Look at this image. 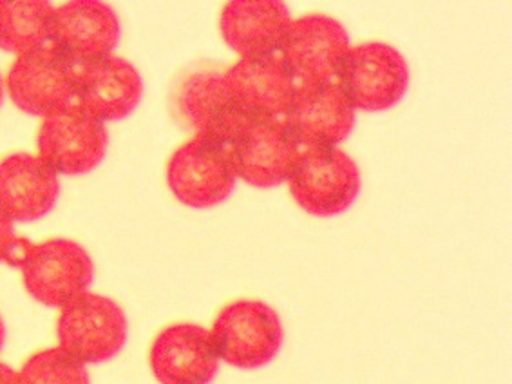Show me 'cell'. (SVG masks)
Instances as JSON below:
<instances>
[{
	"label": "cell",
	"instance_id": "obj_15",
	"mask_svg": "<svg viewBox=\"0 0 512 384\" xmlns=\"http://www.w3.org/2000/svg\"><path fill=\"white\" fill-rule=\"evenodd\" d=\"M149 365L160 384H210L218 374L219 357L210 330L176 323L154 337Z\"/></svg>",
	"mask_w": 512,
	"mask_h": 384
},
{
	"label": "cell",
	"instance_id": "obj_24",
	"mask_svg": "<svg viewBox=\"0 0 512 384\" xmlns=\"http://www.w3.org/2000/svg\"><path fill=\"white\" fill-rule=\"evenodd\" d=\"M2 100H4V86H2V78H0V106H2Z\"/></svg>",
	"mask_w": 512,
	"mask_h": 384
},
{
	"label": "cell",
	"instance_id": "obj_1",
	"mask_svg": "<svg viewBox=\"0 0 512 384\" xmlns=\"http://www.w3.org/2000/svg\"><path fill=\"white\" fill-rule=\"evenodd\" d=\"M8 263L19 267L29 296L49 308L66 307L95 278L91 256L75 241L29 243L20 238Z\"/></svg>",
	"mask_w": 512,
	"mask_h": 384
},
{
	"label": "cell",
	"instance_id": "obj_9",
	"mask_svg": "<svg viewBox=\"0 0 512 384\" xmlns=\"http://www.w3.org/2000/svg\"><path fill=\"white\" fill-rule=\"evenodd\" d=\"M8 91L24 113L44 116L76 100V68L53 44L20 55L11 66Z\"/></svg>",
	"mask_w": 512,
	"mask_h": 384
},
{
	"label": "cell",
	"instance_id": "obj_16",
	"mask_svg": "<svg viewBox=\"0 0 512 384\" xmlns=\"http://www.w3.org/2000/svg\"><path fill=\"white\" fill-rule=\"evenodd\" d=\"M292 15L281 0H230L219 15V31L241 58L274 57L285 42Z\"/></svg>",
	"mask_w": 512,
	"mask_h": 384
},
{
	"label": "cell",
	"instance_id": "obj_4",
	"mask_svg": "<svg viewBox=\"0 0 512 384\" xmlns=\"http://www.w3.org/2000/svg\"><path fill=\"white\" fill-rule=\"evenodd\" d=\"M290 194L303 211L330 218L348 211L361 192L359 167L335 149H303L288 180Z\"/></svg>",
	"mask_w": 512,
	"mask_h": 384
},
{
	"label": "cell",
	"instance_id": "obj_17",
	"mask_svg": "<svg viewBox=\"0 0 512 384\" xmlns=\"http://www.w3.org/2000/svg\"><path fill=\"white\" fill-rule=\"evenodd\" d=\"M143 95V82L133 64L104 58L76 68V104L100 122H118L133 113Z\"/></svg>",
	"mask_w": 512,
	"mask_h": 384
},
{
	"label": "cell",
	"instance_id": "obj_11",
	"mask_svg": "<svg viewBox=\"0 0 512 384\" xmlns=\"http://www.w3.org/2000/svg\"><path fill=\"white\" fill-rule=\"evenodd\" d=\"M176 107L196 138L227 149L252 124L232 100L223 75L216 71H200L185 78L176 93Z\"/></svg>",
	"mask_w": 512,
	"mask_h": 384
},
{
	"label": "cell",
	"instance_id": "obj_19",
	"mask_svg": "<svg viewBox=\"0 0 512 384\" xmlns=\"http://www.w3.org/2000/svg\"><path fill=\"white\" fill-rule=\"evenodd\" d=\"M53 15L46 0H0V49L20 57L46 46Z\"/></svg>",
	"mask_w": 512,
	"mask_h": 384
},
{
	"label": "cell",
	"instance_id": "obj_23",
	"mask_svg": "<svg viewBox=\"0 0 512 384\" xmlns=\"http://www.w3.org/2000/svg\"><path fill=\"white\" fill-rule=\"evenodd\" d=\"M4 341H6V325H4V321H2V317H0V350H2V346H4Z\"/></svg>",
	"mask_w": 512,
	"mask_h": 384
},
{
	"label": "cell",
	"instance_id": "obj_5",
	"mask_svg": "<svg viewBox=\"0 0 512 384\" xmlns=\"http://www.w3.org/2000/svg\"><path fill=\"white\" fill-rule=\"evenodd\" d=\"M337 78L355 111H386L408 91V62L399 49L384 42L361 44L350 48Z\"/></svg>",
	"mask_w": 512,
	"mask_h": 384
},
{
	"label": "cell",
	"instance_id": "obj_3",
	"mask_svg": "<svg viewBox=\"0 0 512 384\" xmlns=\"http://www.w3.org/2000/svg\"><path fill=\"white\" fill-rule=\"evenodd\" d=\"M58 348L84 365H98L120 354L127 341L124 310L95 292H84L60 308Z\"/></svg>",
	"mask_w": 512,
	"mask_h": 384
},
{
	"label": "cell",
	"instance_id": "obj_21",
	"mask_svg": "<svg viewBox=\"0 0 512 384\" xmlns=\"http://www.w3.org/2000/svg\"><path fill=\"white\" fill-rule=\"evenodd\" d=\"M20 238H17L13 221L0 211V261H10L11 254L19 245Z\"/></svg>",
	"mask_w": 512,
	"mask_h": 384
},
{
	"label": "cell",
	"instance_id": "obj_8",
	"mask_svg": "<svg viewBox=\"0 0 512 384\" xmlns=\"http://www.w3.org/2000/svg\"><path fill=\"white\" fill-rule=\"evenodd\" d=\"M227 147L196 138L181 145L167 165V183L178 202L209 209L225 202L236 187Z\"/></svg>",
	"mask_w": 512,
	"mask_h": 384
},
{
	"label": "cell",
	"instance_id": "obj_14",
	"mask_svg": "<svg viewBox=\"0 0 512 384\" xmlns=\"http://www.w3.org/2000/svg\"><path fill=\"white\" fill-rule=\"evenodd\" d=\"M228 93L252 122L283 120L294 102L297 84L281 58H241L223 73Z\"/></svg>",
	"mask_w": 512,
	"mask_h": 384
},
{
	"label": "cell",
	"instance_id": "obj_22",
	"mask_svg": "<svg viewBox=\"0 0 512 384\" xmlns=\"http://www.w3.org/2000/svg\"><path fill=\"white\" fill-rule=\"evenodd\" d=\"M0 384H20L19 372L11 366L0 363Z\"/></svg>",
	"mask_w": 512,
	"mask_h": 384
},
{
	"label": "cell",
	"instance_id": "obj_7",
	"mask_svg": "<svg viewBox=\"0 0 512 384\" xmlns=\"http://www.w3.org/2000/svg\"><path fill=\"white\" fill-rule=\"evenodd\" d=\"M107 142L104 122L76 102L44 116L38 131L40 158L67 176L91 173L104 160Z\"/></svg>",
	"mask_w": 512,
	"mask_h": 384
},
{
	"label": "cell",
	"instance_id": "obj_13",
	"mask_svg": "<svg viewBox=\"0 0 512 384\" xmlns=\"http://www.w3.org/2000/svg\"><path fill=\"white\" fill-rule=\"evenodd\" d=\"M283 124L303 149H335L353 131L355 107L337 82L299 86Z\"/></svg>",
	"mask_w": 512,
	"mask_h": 384
},
{
	"label": "cell",
	"instance_id": "obj_2",
	"mask_svg": "<svg viewBox=\"0 0 512 384\" xmlns=\"http://www.w3.org/2000/svg\"><path fill=\"white\" fill-rule=\"evenodd\" d=\"M210 336L219 361L239 370H256L274 361L285 341V330L270 305L238 299L219 310Z\"/></svg>",
	"mask_w": 512,
	"mask_h": 384
},
{
	"label": "cell",
	"instance_id": "obj_18",
	"mask_svg": "<svg viewBox=\"0 0 512 384\" xmlns=\"http://www.w3.org/2000/svg\"><path fill=\"white\" fill-rule=\"evenodd\" d=\"M58 192L57 173L40 156L11 154L0 162V211L11 221L44 218Z\"/></svg>",
	"mask_w": 512,
	"mask_h": 384
},
{
	"label": "cell",
	"instance_id": "obj_12",
	"mask_svg": "<svg viewBox=\"0 0 512 384\" xmlns=\"http://www.w3.org/2000/svg\"><path fill=\"white\" fill-rule=\"evenodd\" d=\"M228 153L236 178L257 189H272L290 180L303 147L283 120H274L252 122L228 147Z\"/></svg>",
	"mask_w": 512,
	"mask_h": 384
},
{
	"label": "cell",
	"instance_id": "obj_20",
	"mask_svg": "<svg viewBox=\"0 0 512 384\" xmlns=\"http://www.w3.org/2000/svg\"><path fill=\"white\" fill-rule=\"evenodd\" d=\"M19 379L20 384H91L86 365L58 346L29 357Z\"/></svg>",
	"mask_w": 512,
	"mask_h": 384
},
{
	"label": "cell",
	"instance_id": "obj_10",
	"mask_svg": "<svg viewBox=\"0 0 512 384\" xmlns=\"http://www.w3.org/2000/svg\"><path fill=\"white\" fill-rule=\"evenodd\" d=\"M120 42V20L100 0H73L55 10L49 44L75 66L84 68L113 55Z\"/></svg>",
	"mask_w": 512,
	"mask_h": 384
},
{
	"label": "cell",
	"instance_id": "obj_6",
	"mask_svg": "<svg viewBox=\"0 0 512 384\" xmlns=\"http://www.w3.org/2000/svg\"><path fill=\"white\" fill-rule=\"evenodd\" d=\"M350 48L339 20L313 13L292 20L279 58L297 86H317L335 82Z\"/></svg>",
	"mask_w": 512,
	"mask_h": 384
}]
</instances>
